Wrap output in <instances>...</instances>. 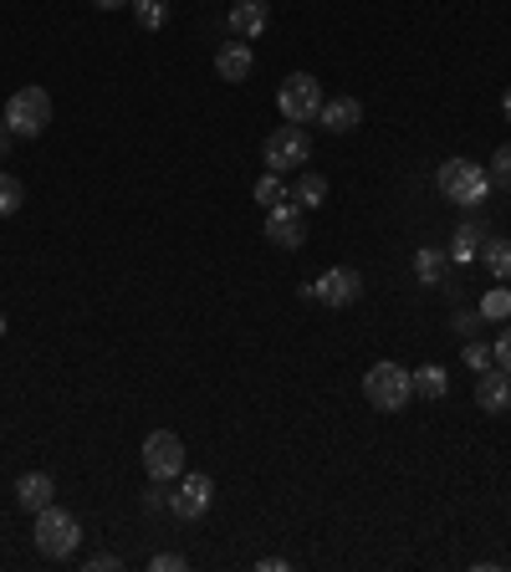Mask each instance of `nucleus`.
Masks as SVG:
<instances>
[{
    "instance_id": "obj_25",
    "label": "nucleus",
    "mask_w": 511,
    "mask_h": 572,
    "mask_svg": "<svg viewBox=\"0 0 511 572\" xmlns=\"http://www.w3.org/2000/svg\"><path fill=\"white\" fill-rule=\"evenodd\" d=\"M491 185H501V189H511V148H497V154H491Z\"/></svg>"
},
{
    "instance_id": "obj_4",
    "label": "nucleus",
    "mask_w": 511,
    "mask_h": 572,
    "mask_svg": "<svg viewBox=\"0 0 511 572\" xmlns=\"http://www.w3.org/2000/svg\"><path fill=\"white\" fill-rule=\"evenodd\" d=\"M364 399L374 404L378 414H399L404 404L415 399V373L399 368V363H374L364 373Z\"/></svg>"
},
{
    "instance_id": "obj_12",
    "label": "nucleus",
    "mask_w": 511,
    "mask_h": 572,
    "mask_svg": "<svg viewBox=\"0 0 511 572\" xmlns=\"http://www.w3.org/2000/svg\"><path fill=\"white\" fill-rule=\"evenodd\" d=\"M52 501H56V480L46 476V470H27V476L15 480V506H21V511L36 517V511H46Z\"/></svg>"
},
{
    "instance_id": "obj_5",
    "label": "nucleus",
    "mask_w": 511,
    "mask_h": 572,
    "mask_svg": "<svg viewBox=\"0 0 511 572\" xmlns=\"http://www.w3.org/2000/svg\"><path fill=\"white\" fill-rule=\"evenodd\" d=\"M323 82L312 77V72H292V77L282 82V93H277V107H282L286 123H312L317 113H323Z\"/></svg>"
},
{
    "instance_id": "obj_15",
    "label": "nucleus",
    "mask_w": 511,
    "mask_h": 572,
    "mask_svg": "<svg viewBox=\"0 0 511 572\" xmlns=\"http://www.w3.org/2000/svg\"><path fill=\"white\" fill-rule=\"evenodd\" d=\"M317 123H323L327 134H353V128L364 123V103H358V97H333V103H323Z\"/></svg>"
},
{
    "instance_id": "obj_14",
    "label": "nucleus",
    "mask_w": 511,
    "mask_h": 572,
    "mask_svg": "<svg viewBox=\"0 0 511 572\" xmlns=\"http://www.w3.org/2000/svg\"><path fill=\"white\" fill-rule=\"evenodd\" d=\"M476 404H481L486 414H507L511 409V373L486 368L481 378H476Z\"/></svg>"
},
{
    "instance_id": "obj_31",
    "label": "nucleus",
    "mask_w": 511,
    "mask_h": 572,
    "mask_svg": "<svg viewBox=\"0 0 511 572\" xmlns=\"http://www.w3.org/2000/svg\"><path fill=\"white\" fill-rule=\"evenodd\" d=\"M255 572H292V562L286 558H261L255 562Z\"/></svg>"
},
{
    "instance_id": "obj_28",
    "label": "nucleus",
    "mask_w": 511,
    "mask_h": 572,
    "mask_svg": "<svg viewBox=\"0 0 511 572\" xmlns=\"http://www.w3.org/2000/svg\"><path fill=\"white\" fill-rule=\"evenodd\" d=\"M481 312H456V322H450V327H456V337H466V343H471L476 337V327H481Z\"/></svg>"
},
{
    "instance_id": "obj_33",
    "label": "nucleus",
    "mask_w": 511,
    "mask_h": 572,
    "mask_svg": "<svg viewBox=\"0 0 511 572\" xmlns=\"http://www.w3.org/2000/svg\"><path fill=\"white\" fill-rule=\"evenodd\" d=\"M501 118L511 123V87H507V93H501Z\"/></svg>"
},
{
    "instance_id": "obj_34",
    "label": "nucleus",
    "mask_w": 511,
    "mask_h": 572,
    "mask_svg": "<svg viewBox=\"0 0 511 572\" xmlns=\"http://www.w3.org/2000/svg\"><path fill=\"white\" fill-rule=\"evenodd\" d=\"M0 333H6V318H0Z\"/></svg>"
},
{
    "instance_id": "obj_19",
    "label": "nucleus",
    "mask_w": 511,
    "mask_h": 572,
    "mask_svg": "<svg viewBox=\"0 0 511 572\" xmlns=\"http://www.w3.org/2000/svg\"><path fill=\"white\" fill-rule=\"evenodd\" d=\"M486 322H511V287L501 281V287H491V292L481 297V306H476Z\"/></svg>"
},
{
    "instance_id": "obj_2",
    "label": "nucleus",
    "mask_w": 511,
    "mask_h": 572,
    "mask_svg": "<svg viewBox=\"0 0 511 572\" xmlns=\"http://www.w3.org/2000/svg\"><path fill=\"white\" fill-rule=\"evenodd\" d=\"M31 542H36V552L41 558H52V562H62V558H72L82 547V521L72 517V511H62V506H46V511H36V527H31Z\"/></svg>"
},
{
    "instance_id": "obj_17",
    "label": "nucleus",
    "mask_w": 511,
    "mask_h": 572,
    "mask_svg": "<svg viewBox=\"0 0 511 572\" xmlns=\"http://www.w3.org/2000/svg\"><path fill=\"white\" fill-rule=\"evenodd\" d=\"M481 261H486V271H491L497 281H511V240L507 236H486Z\"/></svg>"
},
{
    "instance_id": "obj_8",
    "label": "nucleus",
    "mask_w": 511,
    "mask_h": 572,
    "mask_svg": "<svg viewBox=\"0 0 511 572\" xmlns=\"http://www.w3.org/2000/svg\"><path fill=\"white\" fill-rule=\"evenodd\" d=\"M210 501H216V480L200 476V470H185V476L175 480V496H169V511H175L179 521H200L205 511H210Z\"/></svg>"
},
{
    "instance_id": "obj_1",
    "label": "nucleus",
    "mask_w": 511,
    "mask_h": 572,
    "mask_svg": "<svg viewBox=\"0 0 511 572\" xmlns=\"http://www.w3.org/2000/svg\"><path fill=\"white\" fill-rule=\"evenodd\" d=\"M435 189H440L450 205H486L491 200V174H486V164L476 159H445L440 174H435Z\"/></svg>"
},
{
    "instance_id": "obj_32",
    "label": "nucleus",
    "mask_w": 511,
    "mask_h": 572,
    "mask_svg": "<svg viewBox=\"0 0 511 572\" xmlns=\"http://www.w3.org/2000/svg\"><path fill=\"white\" fill-rule=\"evenodd\" d=\"M97 11H123V6H134V0H93Z\"/></svg>"
},
{
    "instance_id": "obj_21",
    "label": "nucleus",
    "mask_w": 511,
    "mask_h": 572,
    "mask_svg": "<svg viewBox=\"0 0 511 572\" xmlns=\"http://www.w3.org/2000/svg\"><path fill=\"white\" fill-rule=\"evenodd\" d=\"M481 246H486V230L476 226V220H466V226L456 230V246H450V256H456V261H471Z\"/></svg>"
},
{
    "instance_id": "obj_26",
    "label": "nucleus",
    "mask_w": 511,
    "mask_h": 572,
    "mask_svg": "<svg viewBox=\"0 0 511 572\" xmlns=\"http://www.w3.org/2000/svg\"><path fill=\"white\" fill-rule=\"evenodd\" d=\"M491 363H497L501 373H511V327H501L497 343H491Z\"/></svg>"
},
{
    "instance_id": "obj_27",
    "label": "nucleus",
    "mask_w": 511,
    "mask_h": 572,
    "mask_svg": "<svg viewBox=\"0 0 511 572\" xmlns=\"http://www.w3.org/2000/svg\"><path fill=\"white\" fill-rule=\"evenodd\" d=\"M466 368H476V373L491 368V347L476 343V337H471V343H466Z\"/></svg>"
},
{
    "instance_id": "obj_6",
    "label": "nucleus",
    "mask_w": 511,
    "mask_h": 572,
    "mask_svg": "<svg viewBox=\"0 0 511 572\" xmlns=\"http://www.w3.org/2000/svg\"><path fill=\"white\" fill-rule=\"evenodd\" d=\"M261 159H267L271 174H292L296 164H307L312 159V138L302 123H282L277 134L267 138V148H261Z\"/></svg>"
},
{
    "instance_id": "obj_18",
    "label": "nucleus",
    "mask_w": 511,
    "mask_h": 572,
    "mask_svg": "<svg viewBox=\"0 0 511 572\" xmlns=\"http://www.w3.org/2000/svg\"><path fill=\"white\" fill-rule=\"evenodd\" d=\"M415 394L419 399H445V394H450V373H445L440 363H425V368L415 373Z\"/></svg>"
},
{
    "instance_id": "obj_3",
    "label": "nucleus",
    "mask_w": 511,
    "mask_h": 572,
    "mask_svg": "<svg viewBox=\"0 0 511 572\" xmlns=\"http://www.w3.org/2000/svg\"><path fill=\"white\" fill-rule=\"evenodd\" d=\"M0 118H6L11 138H41L52 128V93L46 87H15Z\"/></svg>"
},
{
    "instance_id": "obj_23",
    "label": "nucleus",
    "mask_w": 511,
    "mask_h": 572,
    "mask_svg": "<svg viewBox=\"0 0 511 572\" xmlns=\"http://www.w3.org/2000/svg\"><path fill=\"white\" fill-rule=\"evenodd\" d=\"M415 271H419V281H425V287H440V277H445V256L430 251V246H419Z\"/></svg>"
},
{
    "instance_id": "obj_30",
    "label": "nucleus",
    "mask_w": 511,
    "mask_h": 572,
    "mask_svg": "<svg viewBox=\"0 0 511 572\" xmlns=\"http://www.w3.org/2000/svg\"><path fill=\"white\" fill-rule=\"evenodd\" d=\"M87 572H123V558H113V552H97V558L87 562Z\"/></svg>"
},
{
    "instance_id": "obj_16",
    "label": "nucleus",
    "mask_w": 511,
    "mask_h": 572,
    "mask_svg": "<svg viewBox=\"0 0 511 572\" xmlns=\"http://www.w3.org/2000/svg\"><path fill=\"white\" fill-rule=\"evenodd\" d=\"M327 200V179H323V174H296V179H292V205H296V210H302V215H307V210H317V205H323Z\"/></svg>"
},
{
    "instance_id": "obj_10",
    "label": "nucleus",
    "mask_w": 511,
    "mask_h": 572,
    "mask_svg": "<svg viewBox=\"0 0 511 572\" xmlns=\"http://www.w3.org/2000/svg\"><path fill=\"white\" fill-rule=\"evenodd\" d=\"M267 240L282 246V251H302V246H307V220H302V210H296L292 200L267 210Z\"/></svg>"
},
{
    "instance_id": "obj_22",
    "label": "nucleus",
    "mask_w": 511,
    "mask_h": 572,
    "mask_svg": "<svg viewBox=\"0 0 511 572\" xmlns=\"http://www.w3.org/2000/svg\"><path fill=\"white\" fill-rule=\"evenodd\" d=\"M21 200H27V189H21V179L0 169V220H11V215L21 210Z\"/></svg>"
},
{
    "instance_id": "obj_20",
    "label": "nucleus",
    "mask_w": 511,
    "mask_h": 572,
    "mask_svg": "<svg viewBox=\"0 0 511 572\" xmlns=\"http://www.w3.org/2000/svg\"><path fill=\"white\" fill-rule=\"evenodd\" d=\"M282 200H292V185H286V179H282V174H261V179H255V205H267V210H271V205H282Z\"/></svg>"
},
{
    "instance_id": "obj_24",
    "label": "nucleus",
    "mask_w": 511,
    "mask_h": 572,
    "mask_svg": "<svg viewBox=\"0 0 511 572\" xmlns=\"http://www.w3.org/2000/svg\"><path fill=\"white\" fill-rule=\"evenodd\" d=\"M134 15L144 31H159L164 21H169V6H164V0H134Z\"/></svg>"
},
{
    "instance_id": "obj_9",
    "label": "nucleus",
    "mask_w": 511,
    "mask_h": 572,
    "mask_svg": "<svg viewBox=\"0 0 511 572\" xmlns=\"http://www.w3.org/2000/svg\"><path fill=\"white\" fill-rule=\"evenodd\" d=\"M307 297L312 302H323V306H353L358 297H364V277H358L353 267H333V271H323V277L312 281Z\"/></svg>"
},
{
    "instance_id": "obj_7",
    "label": "nucleus",
    "mask_w": 511,
    "mask_h": 572,
    "mask_svg": "<svg viewBox=\"0 0 511 572\" xmlns=\"http://www.w3.org/2000/svg\"><path fill=\"white\" fill-rule=\"evenodd\" d=\"M144 470L148 480H179L185 476V439L175 435V429H154V435L144 439Z\"/></svg>"
},
{
    "instance_id": "obj_29",
    "label": "nucleus",
    "mask_w": 511,
    "mask_h": 572,
    "mask_svg": "<svg viewBox=\"0 0 511 572\" xmlns=\"http://www.w3.org/2000/svg\"><path fill=\"white\" fill-rule=\"evenodd\" d=\"M185 568H189V562L179 558V552H159V558L148 562V572H185Z\"/></svg>"
},
{
    "instance_id": "obj_11",
    "label": "nucleus",
    "mask_w": 511,
    "mask_h": 572,
    "mask_svg": "<svg viewBox=\"0 0 511 572\" xmlns=\"http://www.w3.org/2000/svg\"><path fill=\"white\" fill-rule=\"evenodd\" d=\"M271 27V0H236L230 6V31L241 41H261Z\"/></svg>"
},
{
    "instance_id": "obj_13",
    "label": "nucleus",
    "mask_w": 511,
    "mask_h": 572,
    "mask_svg": "<svg viewBox=\"0 0 511 572\" xmlns=\"http://www.w3.org/2000/svg\"><path fill=\"white\" fill-rule=\"evenodd\" d=\"M251 67H255V52H251V41H226L216 52V72H220V82H246L251 77Z\"/></svg>"
}]
</instances>
